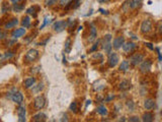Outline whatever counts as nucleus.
<instances>
[{
	"mask_svg": "<svg viewBox=\"0 0 162 122\" xmlns=\"http://www.w3.org/2000/svg\"><path fill=\"white\" fill-rule=\"evenodd\" d=\"M102 48L105 51V53H110L112 48V35H107L104 36V40H102Z\"/></svg>",
	"mask_w": 162,
	"mask_h": 122,
	"instance_id": "nucleus-1",
	"label": "nucleus"
},
{
	"mask_svg": "<svg viewBox=\"0 0 162 122\" xmlns=\"http://www.w3.org/2000/svg\"><path fill=\"white\" fill-rule=\"evenodd\" d=\"M68 25H69L68 20H58V22H56L55 24L53 25V28L55 32L61 33V32H63L65 28H67Z\"/></svg>",
	"mask_w": 162,
	"mask_h": 122,
	"instance_id": "nucleus-2",
	"label": "nucleus"
},
{
	"mask_svg": "<svg viewBox=\"0 0 162 122\" xmlns=\"http://www.w3.org/2000/svg\"><path fill=\"white\" fill-rule=\"evenodd\" d=\"M38 57V51L37 49H30L29 51L27 52L25 54L24 58L27 62H33V61H36Z\"/></svg>",
	"mask_w": 162,
	"mask_h": 122,
	"instance_id": "nucleus-3",
	"label": "nucleus"
},
{
	"mask_svg": "<svg viewBox=\"0 0 162 122\" xmlns=\"http://www.w3.org/2000/svg\"><path fill=\"white\" fill-rule=\"evenodd\" d=\"M153 28V24H152V20L151 19H144L142 25H141V32L143 34H148L152 31Z\"/></svg>",
	"mask_w": 162,
	"mask_h": 122,
	"instance_id": "nucleus-4",
	"label": "nucleus"
},
{
	"mask_svg": "<svg viewBox=\"0 0 162 122\" xmlns=\"http://www.w3.org/2000/svg\"><path fill=\"white\" fill-rule=\"evenodd\" d=\"M46 105V99L44 96H38V97L35 98V101H33V106L37 110H42V109L45 107Z\"/></svg>",
	"mask_w": 162,
	"mask_h": 122,
	"instance_id": "nucleus-5",
	"label": "nucleus"
},
{
	"mask_svg": "<svg viewBox=\"0 0 162 122\" xmlns=\"http://www.w3.org/2000/svg\"><path fill=\"white\" fill-rule=\"evenodd\" d=\"M139 65H140V71L142 72V73L146 74L150 71L151 66H152V61L149 60V59H147V60H143Z\"/></svg>",
	"mask_w": 162,
	"mask_h": 122,
	"instance_id": "nucleus-6",
	"label": "nucleus"
},
{
	"mask_svg": "<svg viewBox=\"0 0 162 122\" xmlns=\"http://www.w3.org/2000/svg\"><path fill=\"white\" fill-rule=\"evenodd\" d=\"M144 60V56L140 53H136L130 57V63L134 66H138Z\"/></svg>",
	"mask_w": 162,
	"mask_h": 122,
	"instance_id": "nucleus-7",
	"label": "nucleus"
},
{
	"mask_svg": "<svg viewBox=\"0 0 162 122\" xmlns=\"http://www.w3.org/2000/svg\"><path fill=\"white\" fill-rule=\"evenodd\" d=\"M120 61V58H119V55H118L117 53H112L110 52L109 56V60H107V62H109V67H115L118 65V63H119Z\"/></svg>",
	"mask_w": 162,
	"mask_h": 122,
	"instance_id": "nucleus-8",
	"label": "nucleus"
},
{
	"mask_svg": "<svg viewBox=\"0 0 162 122\" xmlns=\"http://www.w3.org/2000/svg\"><path fill=\"white\" fill-rule=\"evenodd\" d=\"M122 47L126 53H132L136 49V44L134 42H124Z\"/></svg>",
	"mask_w": 162,
	"mask_h": 122,
	"instance_id": "nucleus-9",
	"label": "nucleus"
},
{
	"mask_svg": "<svg viewBox=\"0 0 162 122\" xmlns=\"http://www.w3.org/2000/svg\"><path fill=\"white\" fill-rule=\"evenodd\" d=\"M11 100L17 105H21V103L24 102V96L20 92H14L11 96Z\"/></svg>",
	"mask_w": 162,
	"mask_h": 122,
	"instance_id": "nucleus-10",
	"label": "nucleus"
},
{
	"mask_svg": "<svg viewBox=\"0 0 162 122\" xmlns=\"http://www.w3.org/2000/svg\"><path fill=\"white\" fill-rule=\"evenodd\" d=\"M124 42H125V38L120 36V37H117L115 39H114V42L112 43V45L115 49H120L123 46Z\"/></svg>",
	"mask_w": 162,
	"mask_h": 122,
	"instance_id": "nucleus-11",
	"label": "nucleus"
},
{
	"mask_svg": "<svg viewBox=\"0 0 162 122\" xmlns=\"http://www.w3.org/2000/svg\"><path fill=\"white\" fill-rule=\"evenodd\" d=\"M17 116H18L19 122L25 121V107L24 106L19 105V107L17 108Z\"/></svg>",
	"mask_w": 162,
	"mask_h": 122,
	"instance_id": "nucleus-12",
	"label": "nucleus"
},
{
	"mask_svg": "<svg viewBox=\"0 0 162 122\" xmlns=\"http://www.w3.org/2000/svg\"><path fill=\"white\" fill-rule=\"evenodd\" d=\"M24 34H25V28H15L13 32H12L11 36H12V38H13V39H17V38L22 37Z\"/></svg>",
	"mask_w": 162,
	"mask_h": 122,
	"instance_id": "nucleus-13",
	"label": "nucleus"
},
{
	"mask_svg": "<svg viewBox=\"0 0 162 122\" xmlns=\"http://www.w3.org/2000/svg\"><path fill=\"white\" fill-rule=\"evenodd\" d=\"M32 120H33V121H35V122H43V121H46V120H47V116H46V114H45V113L38 112V114H36V115L33 116Z\"/></svg>",
	"mask_w": 162,
	"mask_h": 122,
	"instance_id": "nucleus-14",
	"label": "nucleus"
},
{
	"mask_svg": "<svg viewBox=\"0 0 162 122\" xmlns=\"http://www.w3.org/2000/svg\"><path fill=\"white\" fill-rule=\"evenodd\" d=\"M144 107H145L146 110H151L155 107V101L153 99H146L144 101Z\"/></svg>",
	"mask_w": 162,
	"mask_h": 122,
	"instance_id": "nucleus-15",
	"label": "nucleus"
},
{
	"mask_svg": "<svg viewBox=\"0 0 162 122\" xmlns=\"http://www.w3.org/2000/svg\"><path fill=\"white\" fill-rule=\"evenodd\" d=\"M128 4H129V7L131 9H136L141 6L142 0H129V1H128Z\"/></svg>",
	"mask_w": 162,
	"mask_h": 122,
	"instance_id": "nucleus-16",
	"label": "nucleus"
},
{
	"mask_svg": "<svg viewBox=\"0 0 162 122\" xmlns=\"http://www.w3.org/2000/svg\"><path fill=\"white\" fill-rule=\"evenodd\" d=\"M35 84H36L35 77H27V79H24V87L25 89H30V88H32Z\"/></svg>",
	"mask_w": 162,
	"mask_h": 122,
	"instance_id": "nucleus-17",
	"label": "nucleus"
},
{
	"mask_svg": "<svg viewBox=\"0 0 162 122\" xmlns=\"http://www.w3.org/2000/svg\"><path fill=\"white\" fill-rule=\"evenodd\" d=\"M131 87H132V85H131V82L129 80H123L119 85V89L121 91H128L131 89Z\"/></svg>",
	"mask_w": 162,
	"mask_h": 122,
	"instance_id": "nucleus-18",
	"label": "nucleus"
},
{
	"mask_svg": "<svg viewBox=\"0 0 162 122\" xmlns=\"http://www.w3.org/2000/svg\"><path fill=\"white\" fill-rule=\"evenodd\" d=\"M96 37H97L96 28H95V27H93V25H92L91 28H90V34H89L88 41H89V42H93V41L96 39Z\"/></svg>",
	"mask_w": 162,
	"mask_h": 122,
	"instance_id": "nucleus-19",
	"label": "nucleus"
},
{
	"mask_svg": "<svg viewBox=\"0 0 162 122\" xmlns=\"http://www.w3.org/2000/svg\"><path fill=\"white\" fill-rule=\"evenodd\" d=\"M129 68H130V62L128 60L122 61V63H121V65H120V70L123 72H126L129 70Z\"/></svg>",
	"mask_w": 162,
	"mask_h": 122,
	"instance_id": "nucleus-20",
	"label": "nucleus"
},
{
	"mask_svg": "<svg viewBox=\"0 0 162 122\" xmlns=\"http://www.w3.org/2000/svg\"><path fill=\"white\" fill-rule=\"evenodd\" d=\"M153 119H154V115L150 112L144 113L142 116V120L144 122H151V121H153Z\"/></svg>",
	"mask_w": 162,
	"mask_h": 122,
	"instance_id": "nucleus-21",
	"label": "nucleus"
},
{
	"mask_svg": "<svg viewBox=\"0 0 162 122\" xmlns=\"http://www.w3.org/2000/svg\"><path fill=\"white\" fill-rule=\"evenodd\" d=\"M17 24H18V20H17V19H13L11 20H8V22L5 24V28H6V30H8V28H11L15 27Z\"/></svg>",
	"mask_w": 162,
	"mask_h": 122,
	"instance_id": "nucleus-22",
	"label": "nucleus"
},
{
	"mask_svg": "<svg viewBox=\"0 0 162 122\" xmlns=\"http://www.w3.org/2000/svg\"><path fill=\"white\" fill-rule=\"evenodd\" d=\"M38 9H40V7L37 6V5H33V6L27 9V12L29 14H33V16H36V15H37V12L38 11Z\"/></svg>",
	"mask_w": 162,
	"mask_h": 122,
	"instance_id": "nucleus-23",
	"label": "nucleus"
},
{
	"mask_svg": "<svg viewBox=\"0 0 162 122\" xmlns=\"http://www.w3.org/2000/svg\"><path fill=\"white\" fill-rule=\"evenodd\" d=\"M32 88H33V93H40L41 91L44 90V88H45V85H44L43 82H40V84H38L37 85H33Z\"/></svg>",
	"mask_w": 162,
	"mask_h": 122,
	"instance_id": "nucleus-24",
	"label": "nucleus"
},
{
	"mask_svg": "<svg viewBox=\"0 0 162 122\" xmlns=\"http://www.w3.org/2000/svg\"><path fill=\"white\" fill-rule=\"evenodd\" d=\"M96 112L99 114V115L101 116H105L107 115V109L104 107V106H99V107H97L96 109Z\"/></svg>",
	"mask_w": 162,
	"mask_h": 122,
	"instance_id": "nucleus-25",
	"label": "nucleus"
},
{
	"mask_svg": "<svg viewBox=\"0 0 162 122\" xmlns=\"http://www.w3.org/2000/svg\"><path fill=\"white\" fill-rule=\"evenodd\" d=\"M21 25H24V28H30V16H24L22 17V22H21Z\"/></svg>",
	"mask_w": 162,
	"mask_h": 122,
	"instance_id": "nucleus-26",
	"label": "nucleus"
},
{
	"mask_svg": "<svg viewBox=\"0 0 162 122\" xmlns=\"http://www.w3.org/2000/svg\"><path fill=\"white\" fill-rule=\"evenodd\" d=\"M70 50H71V40L70 39H67L65 43V52L66 53H69Z\"/></svg>",
	"mask_w": 162,
	"mask_h": 122,
	"instance_id": "nucleus-27",
	"label": "nucleus"
},
{
	"mask_svg": "<svg viewBox=\"0 0 162 122\" xmlns=\"http://www.w3.org/2000/svg\"><path fill=\"white\" fill-rule=\"evenodd\" d=\"M126 106H127V108L129 109L130 111H133L134 109H135V104H134V102H133L132 100L127 101V103H126Z\"/></svg>",
	"mask_w": 162,
	"mask_h": 122,
	"instance_id": "nucleus-28",
	"label": "nucleus"
},
{
	"mask_svg": "<svg viewBox=\"0 0 162 122\" xmlns=\"http://www.w3.org/2000/svg\"><path fill=\"white\" fill-rule=\"evenodd\" d=\"M12 9H13L14 11H16V12H19V11H21V10L24 9V5H20L18 3H14Z\"/></svg>",
	"mask_w": 162,
	"mask_h": 122,
	"instance_id": "nucleus-29",
	"label": "nucleus"
},
{
	"mask_svg": "<svg viewBox=\"0 0 162 122\" xmlns=\"http://www.w3.org/2000/svg\"><path fill=\"white\" fill-rule=\"evenodd\" d=\"M70 110L72 112L76 113L77 110H78V106H77V102H72L71 105H70Z\"/></svg>",
	"mask_w": 162,
	"mask_h": 122,
	"instance_id": "nucleus-30",
	"label": "nucleus"
},
{
	"mask_svg": "<svg viewBox=\"0 0 162 122\" xmlns=\"http://www.w3.org/2000/svg\"><path fill=\"white\" fill-rule=\"evenodd\" d=\"M71 1L72 0H60L59 3H60V5L62 7H65V6H68V5L71 3Z\"/></svg>",
	"mask_w": 162,
	"mask_h": 122,
	"instance_id": "nucleus-31",
	"label": "nucleus"
},
{
	"mask_svg": "<svg viewBox=\"0 0 162 122\" xmlns=\"http://www.w3.org/2000/svg\"><path fill=\"white\" fill-rule=\"evenodd\" d=\"M58 0H45V5L46 6H53L54 4L57 3Z\"/></svg>",
	"mask_w": 162,
	"mask_h": 122,
	"instance_id": "nucleus-32",
	"label": "nucleus"
},
{
	"mask_svg": "<svg viewBox=\"0 0 162 122\" xmlns=\"http://www.w3.org/2000/svg\"><path fill=\"white\" fill-rule=\"evenodd\" d=\"M71 3H72V8H77V7L80 5V3H81V1L80 0H74V2L73 1H71Z\"/></svg>",
	"mask_w": 162,
	"mask_h": 122,
	"instance_id": "nucleus-33",
	"label": "nucleus"
},
{
	"mask_svg": "<svg viewBox=\"0 0 162 122\" xmlns=\"http://www.w3.org/2000/svg\"><path fill=\"white\" fill-rule=\"evenodd\" d=\"M13 55H14V53H13V52H10V51L6 52V53L4 54V56H5V59H10V58H11V57H13Z\"/></svg>",
	"mask_w": 162,
	"mask_h": 122,
	"instance_id": "nucleus-34",
	"label": "nucleus"
},
{
	"mask_svg": "<svg viewBox=\"0 0 162 122\" xmlns=\"http://www.w3.org/2000/svg\"><path fill=\"white\" fill-rule=\"evenodd\" d=\"M129 121H132V122H139L140 119H139L137 116H132V117L129 118Z\"/></svg>",
	"mask_w": 162,
	"mask_h": 122,
	"instance_id": "nucleus-35",
	"label": "nucleus"
},
{
	"mask_svg": "<svg viewBox=\"0 0 162 122\" xmlns=\"http://www.w3.org/2000/svg\"><path fill=\"white\" fill-rule=\"evenodd\" d=\"M5 37H6V32H4L0 28V39H4Z\"/></svg>",
	"mask_w": 162,
	"mask_h": 122,
	"instance_id": "nucleus-36",
	"label": "nucleus"
},
{
	"mask_svg": "<svg viewBox=\"0 0 162 122\" xmlns=\"http://www.w3.org/2000/svg\"><path fill=\"white\" fill-rule=\"evenodd\" d=\"M47 24H48V17H45V19H44V24L41 25V28H40L41 30H42L43 28H45L46 25H47Z\"/></svg>",
	"mask_w": 162,
	"mask_h": 122,
	"instance_id": "nucleus-37",
	"label": "nucleus"
},
{
	"mask_svg": "<svg viewBox=\"0 0 162 122\" xmlns=\"http://www.w3.org/2000/svg\"><path fill=\"white\" fill-rule=\"evenodd\" d=\"M5 60H6V59H5L4 54H0V64L3 63V62H4Z\"/></svg>",
	"mask_w": 162,
	"mask_h": 122,
	"instance_id": "nucleus-38",
	"label": "nucleus"
},
{
	"mask_svg": "<svg viewBox=\"0 0 162 122\" xmlns=\"http://www.w3.org/2000/svg\"><path fill=\"white\" fill-rule=\"evenodd\" d=\"M145 45L147 46L148 48H150L151 50H153V49H154V48H153V46H152V44H150V43H145Z\"/></svg>",
	"mask_w": 162,
	"mask_h": 122,
	"instance_id": "nucleus-39",
	"label": "nucleus"
},
{
	"mask_svg": "<svg viewBox=\"0 0 162 122\" xmlns=\"http://www.w3.org/2000/svg\"><path fill=\"white\" fill-rule=\"evenodd\" d=\"M98 43H99V42H97V43L95 44V45H94V46H93V47H92V49H91V51H95V49L97 48V46H98Z\"/></svg>",
	"mask_w": 162,
	"mask_h": 122,
	"instance_id": "nucleus-40",
	"label": "nucleus"
},
{
	"mask_svg": "<svg viewBox=\"0 0 162 122\" xmlns=\"http://www.w3.org/2000/svg\"><path fill=\"white\" fill-rule=\"evenodd\" d=\"M11 2H13V3H17V2L19 1V0H10Z\"/></svg>",
	"mask_w": 162,
	"mask_h": 122,
	"instance_id": "nucleus-41",
	"label": "nucleus"
},
{
	"mask_svg": "<svg viewBox=\"0 0 162 122\" xmlns=\"http://www.w3.org/2000/svg\"><path fill=\"white\" fill-rule=\"evenodd\" d=\"M100 2H107V1H109V0H99Z\"/></svg>",
	"mask_w": 162,
	"mask_h": 122,
	"instance_id": "nucleus-42",
	"label": "nucleus"
}]
</instances>
